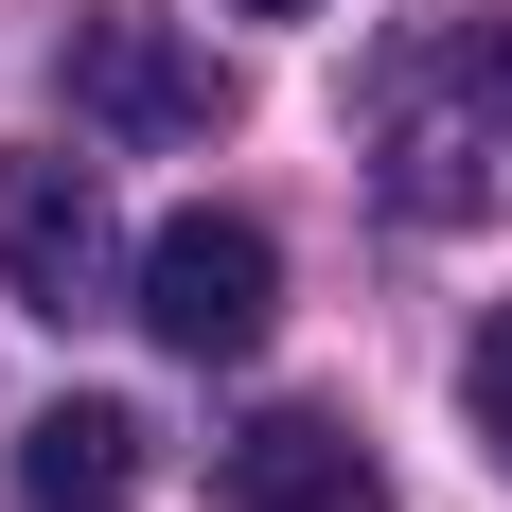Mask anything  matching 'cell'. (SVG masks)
<instances>
[{"label":"cell","instance_id":"5b68a950","mask_svg":"<svg viewBox=\"0 0 512 512\" xmlns=\"http://www.w3.org/2000/svg\"><path fill=\"white\" fill-rule=\"evenodd\" d=\"M212 495L230 512H389V460H371L336 407H248L212 442Z\"/></svg>","mask_w":512,"mask_h":512},{"label":"cell","instance_id":"8992f818","mask_svg":"<svg viewBox=\"0 0 512 512\" xmlns=\"http://www.w3.org/2000/svg\"><path fill=\"white\" fill-rule=\"evenodd\" d=\"M18 495H36V512H124V495H142V407H106V389L36 407V424H18Z\"/></svg>","mask_w":512,"mask_h":512},{"label":"cell","instance_id":"ba28073f","mask_svg":"<svg viewBox=\"0 0 512 512\" xmlns=\"http://www.w3.org/2000/svg\"><path fill=\"white\" fill-rule=\"evenodd\" d=\"M230 18H318V0H230Z\"/></svg>","mask_w":512,"mask_h":512},{"label":"cell","instance_id":"52a82bcc","mask_svg":"<svg viewBox=\"0 0 512 512\" xmlns=\"http://www.w3.org/2000/svg\"><path fill=\"white\" fill-rule=\"evenodd\" d=\"M460 407H477V442H495V460H512V301L477 318V354H460Z\"/></svg>","mask_w":512,"mask_h":512},{"label":"cell","instance_id":"277c9868","mask_svg":"<svg viewBox=\"0 0 512 512\" xmlns=\"http://www.w3.org/2000/svg\"><path fill=\"white\" fill-rule=\"evenodd\" d=\"M265 318H283V248H265L248 212H177L142 248V336L159 354L230 371V354H265Z\"/></svg>","mask_w":512,"mask_h":512},{"label":"cell","instance_id":"7a4b0ae2","mask_svg":"<svg viewBox=\"0 0 512 512\" xmlns=\"http://www.w3.org/2000/svg\"><path fill=\"white\" fill-rule=\"evenodd\" d=\"M0 283H18V318H106L142 265H124V230H106V177L71 142H18L0 159Z\"/></svg>","mask_w":512,"mask_h":512},{"label":"cell","instance_id":"3957f363","mask_svg":"<svg viewBox=\"0 0 512 512\" xmlns=\"http://www.w3.org/2000/svg\"><path fill=\"white\" fill-rule=\"evenodd\" d=\"M71 124L89 142H212L230 124V53H195L177 18H71Z\"/></svg>","mask_w":512,"mask_h":512},{"label":"cell","instance_id":"6da1fadb","mask_svg":"<svg viewBox=\"0 0 512 512\" xmlns=\"http://www.w3.org/2000/svg\"><path fill=\"white\" fill-rule=\"evenodd\" d=\"M495 142H512V18H442V36L371 53V195L407 230L495 212Z\"/></svg>","mask_w":512,"mask_h":512}]
</instances>
